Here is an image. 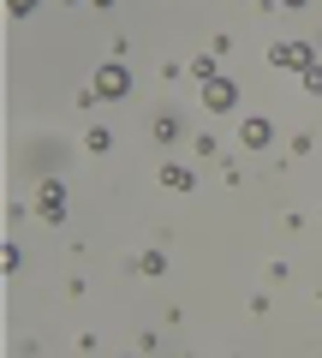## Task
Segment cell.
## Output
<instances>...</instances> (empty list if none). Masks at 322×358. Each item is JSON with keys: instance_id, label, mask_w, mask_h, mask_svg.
I'll return each mask as SVG.
<instances>
[{"instance_id": "1", "label": "cell", "mask_w": 322, "mask_h": 358, "mask_svg": "<svg viewBox=\"0 0 322 358\" xmlns=\"http://www.w3.org/2000/svg\"><path fill=\"white\" fill-rule=\"evenodd\" d=\"M36 215L48 221V227H54V221H66V185H60V179H48V185L36 192Z\"/></svg>"}, {"instance_id": "2", "label": "cell", "mask_w": 322, "mask_h": 358, "mask_svg": "<svg viewBox=\"0 0 322 358\" xmlns=\"http://www.w3.org/2000/svg\"><path fill=\"white\" fill-rule=\"evenodd\" d=\"M96 96H131V72L119 60H108L102 72H96Z\"/></svg>"}, {"instance_id": "3", "label": "cell", "mask_w": 322, "mask_h": 358, "mask_svg": "<svg viewBox=\"0 0 322 358\" xmlns=\"http://www.w3.org/2000/svg\"><path fill=\"white\" fill-rule=\"evenodd\" d=\"M233 102H239V90H233V78H215V84H203V108H209V114H227Z\"/></svg>"}, {"instance_id": "4", "label": "cell", "mask_w": 322, "mask_h": 358, "mask_svg": "<svg viewBox=\"0 0 322 358\" xmlns=\"http://www.w3.org/2000/svg\"><path fill=\"white\" fill-rule=\"evenodd\" d=\"M310 60H316V54H310L305 42H275V48H269V66H298V72H305Z\"/></svg>"}, {"instance_id": "5", "label": "cell", "mask_w": 322, "mask_h": 358, "mask_svg": "<svg viewBox=\"0 0 322 358\" xmlns=\"http://www.w3.org/2000/svg\"><path fill=\"white\" fill-rule=\"evenodd\" d=\"M269 138H275V120H245V143H251V150H269Z\"/></svg>"}, {"instance_id": "6", "label": "cell", "mask_w": 322, "mask_h": 358, "mask_svg": "<svg viewBox=\"0 0 322 358\" xmlns=\"http://www.w3.org/2000/svg\"><path fill=\"white\" fill-rule=\"evenodd\" d=\"M161 185H168V192H191V185H197V173H191V167H161Z\"/></svg>"}, {"instance_id": "7", "label": "cell", "mask_w": 322, "mask_h": 358, "mask_svg": "<svg viewBox=\"0 0 322 358\" xmlns=\"http://www.w3.org/2000/svg\"><path fill=\"white\" fill-rule=\"evenodd\" d=\"M138 275H168V257H161V251H143L138 257Z\"/></svg>"}, {"instance_id": "8", "label": "cell", "mask_w": 322, "mask_h": 358, "mask_svg": "<svg viewBox=\"0 0 322 358\" xmlns=\"http://www.w3.org/2000/svg\"><path fill=\"white\" fill-rule=\"evenodd\" d=\"M155 138H161V143H173V138H180V120H173V114H161V120H155Z\"/></svg>"}, {"instance_id": "9", "label": "cell", "mask_w": 322, "mask_h": 358, "mask_svg": "<svg viewBox=\"0 0 322 358\" xmlns=\"http://www.w3.org/2000/svg\"><path fill=\"white\" fill-rule=\"evenodd\" d=\"M0 268H6V275H18V268H24V251H18V245H6V251H0Z\"/></svg>"}, {"instance_id": "10", "label": "cell", "mask_w": 322, "mask_h": 358, "mask_svg": "<svg viewBox=\"0 0 322 358\" xmlns=\"http://www.w3.org/2000/svg\"><path fill=\"white\" fill-rule=\"evenodd\" d=\"M298 78H305V90H310V96H322V66H316V60H310Z\"/></svg>"}, {"instance_id": "11", "label": "cell", "mask_w": 322, "mask_h": 358, "mask_svg": "<svg viewBox=\"0 0 322 358\" xmlns=\"http://www.w3.org/2000/svg\"><path fill=\"white\" fill-rule=\"evenodd\" d=\"M191 72H197V78H203V84H215V78H221V72H215V54H203V60H197V66H191Z\"/></svg>"}]
</instances>
